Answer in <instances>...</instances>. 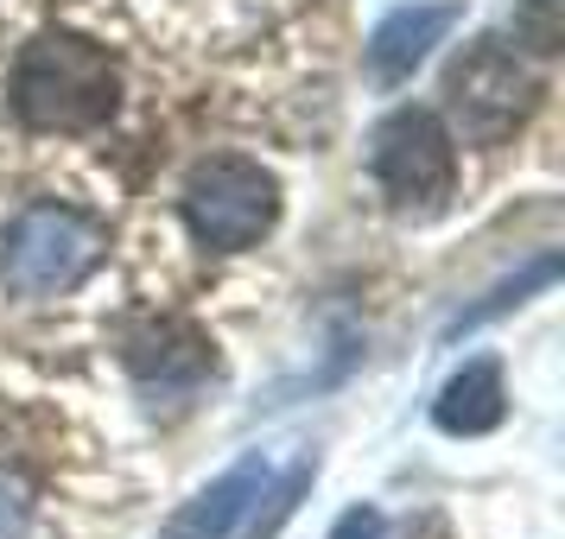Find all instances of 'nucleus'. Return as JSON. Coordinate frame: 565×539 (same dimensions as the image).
Masks as SVG:
<instances>
[{
	"label": "nucleus",
	"instance_id": "obj_1",
	"mask_svg": "<svg viewBox=\"0 0 565 539\" xmlns=\"http://www.w3.org/2000/svg\"><path fill=\"white\" fill-rule=\"evenodd\" d=\"M121 71L96 39L77 32H39L13 64V115L32 133H89L115 121Z\"/></svg>",
	"mask_w": 565,
	"mask_h": 539
},
{
	"label": "nucleus",
	"instance_id": "obj_2",
	"mask_svg": "<svg viewBox=\"0 0 565 539\" xmlns=\"http://www.w3.org/2000/svg\"><path fill=\"white\" fill-rule=\"evenodd\" d=\"M184 229L198 248L210 255H242V248H255L260 235L274 229V216H280V184L274 172H260L255 159H204L191 179H184Z\"/></svg>",
	"mask_w": 565,
	"mask_h": 539
},
{
	"label": "nucleus",
	"instance_id": "obj_3",
	"mask_svg": "<svg viewBox=\"0 0 565 539\" xmlns=\"http://www.w3.org/2000/svg\"><path fill=\"white\" fill-rule=\"evenodd\" d=\"M103 260V229L71 204H32L13 216L0 248V280L13 299H57Z\"/></svg>",
	"mask_w": 565,
	"mask_h": 539
},
{
	"label": "nucleus",
	"instance_id": "obj_4",
	"mask_svg": "<svg viewBox=\"0 0 565 539\" xmlns=\"http://www.w3.org/2000/svg\"><path fill=\"white\" fill-rule=\"evenodd\" d=\"M445 96H451V121H458V133L470 147H502L540 108V77L502 39H483V45H470L451 64Z\"/></svg>",
	"mask_w": 565,
	"mask_h": 539
},
{
	"label": "nucleus",
	"instance_id": "obj_5",
	"mask_svg": "<svg viewBox=\"0 0 565 539\" xmlns=\"http://www.w3.org/2000/svg\"><path fill=\"white\" fill-rule=\"evenodd\" d=\"M369 172L382 179L394 204H438L451 191V172H458L445 121L433 108H394L369 140Z\"/></svg>",
	"mask_w": 565,
	"mask_h": 539
},
{
	"label": "nucleus",
	"instance_id": "obj_6",
	"mask_svg": "<svg viewBox=\"0 0 565 539\" xmlns=\"http://www.w3.org/2000/svg\"><path fill=\"white\" fill-rule=\"evenodd\" d=\"M458 20H463L458 0H413V7H394L382 26H375V39H369V71L382 83L413 77V71L426 64V52H433Z\"/></svg>",
	"mask_w": 565,
	"mask_h": 539
},
{
	"label": "nucleus",
	"instance_id": "obj_7",
	"mask_svg": "<svg viewBox=\"0 0 565 539\" xmlns=\"http://www.w3.org/2000/svg\"><path fill=\"white\" fill-rule=\"evenodd\" d=\"M128 368L140 375L147 387H166V394H179V387H198L216 368L210 356V336L179 324V317H159V324H140L128 336Z\"/></svg>",
	"mask_w": 565,
	"mask_h": 539
},
{
	"label": "nucleus",
	"instance_id": "obj_8",
	"mask_svg": "<svg viewBox=\"0 0 565 539\" xmlns=\"http://www.w3.org/2000/svg\"><path fill=\"white\" fill-rule=\"evenodd\" d=\"M260 488H267V463H235L230 476H216V483L198 495V502H184L179 514H172V527L159 539H230L235 520H242V508L255 502Z\"/></svg>",
	"mask_w": 565,
	"mask_h": 539
},
{
	"label": "nucleus",
	"instance_id": "obj_9",
	"mask_svg": "<svg viewBox=\"0 0 565 539\" xmlns=\"http://www.w3.org/2000/svg\"><path fill=\"white\" fill-rule=\"evenodd\" d=\"M433 419L451 438H477V432H489V425H502V368L489 356L463 362L458 375L445 381V394H438Z\"/></svg>",
	"mask_w": 565,
	"mask_h": 539
},
{
	"label": "nucleus",
	"instance_id": "obj_10",
	"mask_svg": "<svg viewBox=\"0 0 565 539\" xmlns=\"http://www.w3.org/2000/svg\"><path fill=\"white\" fill-rule=\"evenodd\" d=\"M514 39L527 45V52L553 57L565 45V26H559V0H521L514 7Z\"/></svg>",
	"mask_w": 565,
	"mask_h": 539
},
{
	"label": "nucleus",
	"instance_id": "obj_11",
	"mask_svg": "<svg viewBox=\"0 0 565 539\" xmlns=\"http://www.w3.org/2000/svg\"><path fill=\"white\" fill-rule=\"evenodd\" d=\"M553 273H559V260H553V255H546V260H534V267H527V273H521V280H514V285H502V292H495L489 305H477V311H470V317H463L458 331H477L483 317H495V311L521 305V292H527V285H553Z\"/></svg>",
	"mask_w": 565,
	"mask_h": 539
},
{
	"label": "nucleus",
	"instance_id": "obj_12",
	"mask_svg": "<svg viewBox=\"0 0 565 539\" xmlns=\"http://www.w3.org/2000/svg\"><path fill=\"white\" fill-rule=\"evenodd\" d=\"M331 539H382V514L375 508H350L343 520H337Z\"/></svg>",
	"mask_w": 565,
	"mask_h": 539
},
{
	"label": "nucleus",
	"instance_id": "obj_13",
	"mask_svg": "<svg viewBox=\"0 0 565 539\" xmlns=\"http://www.w3.org/2000/svg\"><path fill=\"white\" fill-rule=\"evenodd\" d=\"M13 533H20V502L0 488V539H13Z\"/></svg>",
	"mask_w": 565,
	"mask_h": 539
}]
</instances>
